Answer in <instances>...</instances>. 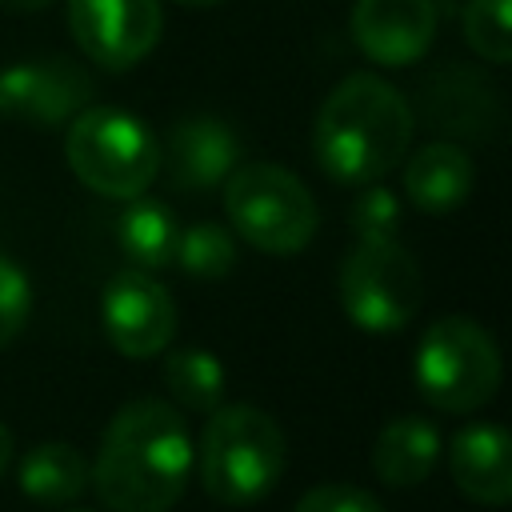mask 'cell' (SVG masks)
<instances>
[{"instance_id": "cell-1", "label": "cell", "mask_w": 512, "mask_h": 512, "mask_svg": "<svg viewBox=\"0 0 512 512\" xmlns=\"http://www.w3.org/2000/svg\"><path fill=\"white\" fill-rule=\"evenodd\" d=\"M192 476V436L168 400L124 404L88 464V484L112 512H172Z\"/></svg>"}, {"instance_id": "cell-2", "label": "cell", "mask_w": 512, "mask_h": 512, "mask_svg": "<svg viewBox=\"0 0 512 512\" xmlns=\"http://www.w3.org/2000/svg\"><path fill=\"white\" fill-rule=\"evenodd\" d=\"M416 112L408 96L376 72L344 76L320 104L312 152L340 184H376L412 144Z\"/></svg>"}, {"instance_id": "cell-3", "label": "cell", "mask_w": 512, "mask_h": 512, "mask_svg": "<svg viewBox=\"0 0 512 512\" xmlns=\"http://www.w3.org/2000/svg\"><path fill=\"white\" fill-rule=\"evenodd\" d=\"M200 484L216 504H260L284 476L288 440L256 404H220L200 436Z\"/></svg>"}, {"instance_id": "cell-4", "label": "cell", "mask_w": 512, "mask_h": 512, "mask_svg": "<svg viewBox=\"0 0 512 512\" xmlns=\"http://www.w3.org/2000/svg\"><path fill=\"white\" fill-rule=\"evenodd\" d=\"M64 156L76 180L108 200H136L160 172V140L152 128L124 112L88 104L68 120Z\"/></svg>"}, {"instance_id": "cell-5", "label": "cell", "mask_w": 512, "mask_h": 512, "mask_svg": "<svg viewBox=\"0 0 512 512\" xmlns=\"http://www.w3.org/2000/svg\"><path fill=\"white\" fill-rule=\"evenodd\" d=\"M500 376V348L492 332L472 316L432 320L412 356V380L420 396L448 416H468L484 408L496 396Z\"/></svg>"}, {"instance_id": "cell-6", "label": "cell", "mask_w": 512, "mask_h": 512, "mask_svg": "<svg viewBox=\"0 0 512 512\" xmlns=\"http://www.w3.org/2000/svg\"><path fill=\"white\" fill-rule=\"evenodd\" d=\"M224 212L240 240L268 256H296L320 228V208L308 184L268 160L236 164L224 180Z\"/></svg>"}, {"instance_id": "cell-7", "label": "cell", "mask_w": 512, "mask_h": 512, "mask_svg": "<svg viewBox=\"0 0 512 512\" xmlns=\"http://www.w3.org/2000/svg\"><path fill=\"white\" fill-rule=\"evenodd\" d=\"M340 308L364 332H400L420 312L424 280L400 240H356L340 264Z\"/></svg>"}, {"instance_id": "cell-8", "label": "cell", "mask_w": 512, "mask_h": 512, "mask_svg": "<svg viewBox=\"0 0 512 512\" xmlns=\"http://www.w3.org/2000/svg\"><path fill=\"white\" fill-rule=\"evenodd\" d=\"M76 48L104 72L136 68L164 32L160 0H68Z\"/></svg>"}, {"instance_id": "cell-9", "label": "cell", "mask_w": 512, "mask_h": 512, "mask_svg": "<svg viewBox=\"0 0 512 512\" xmlns=\"http://www.w3.org/2000/svg\"><path fill=\"white\" fill-rule=\"evenodd\" d=\"M416 108H420V120L452 144L492 140L496 128L504 124L500 88L492 84L488 72H480L476 64H464V60H448V64L432 68L420 80Z\"/></svg>"}, {"instance_id": "cell-10", "label": "cell", "mask_w": 512, "mask_h": 512, "mask_svg": "<svg viewBox=\"0 0 512 512\" xmlns=\"http://www.w3.org/2000/svg\"><path fill=\"white\" fill-rule=\"evenodd\" d=\"M100 324L108 344L128 360L160 356L176 336V304L168 288L140 268H124L100 296Z\"/></svg>"}, {"instance_id": "cell-11", "label": "cell", "mask_w": 512, "mask_h": 512, "mask_svg": "<svg viewBox=\"0 0 512 512\" xmlns=\"http://www.w3.org/2000/svg\"><path fill=\"white\" fill-rule=\"evenodd\" d=\"M92 104V76L68 56H32L0 68V116L52 128Z\"/></svg>"}, {"instance_id": "cell-12", "label": "cell", "mask_w": 512, "mask_h": 512, "mask_svg": "<svg viewBox=\"0 0 512 512\" xmlns=\"http://www.w3.org/2000/svg\"><path fill=\"white\" fill-rule=\"evenodd\" d=\"M436 24H440L436 0H356L348 20L356 48L384 68L416 64L432 48Z\"/></svg>"}, {"instance_id": "cell-13", "label": "cell", "mask_w": 512, "mask_h": 512, "mask_svg": "<svg viewBox=\"0 0 512 512\" xmlns=\"http://www.w3.org/2000/svg\"><path fill=\"white\" fill-rule=\"evenodd\" d=\"M160 164L168 168L180 192L220 188L240 164V136L224 120H212V116L176 120L160 148Z\"/></svg>"}, {"instance_id": "cell-14", "label": "cell", "mask_w": 512, "mask_h": 512, "mask_svg": "<svg viewBox=\"0 0 512 512\" xmlns=\"http://www.w3.org/2000/svg\"><path fill=\"white\" fill-rule=\"evenodd\" d=\"M448 472H452V484L472 504L504 508L512 500V440H508V428L492 424V420L464 424L448 440Z\"/></svg>"}, {"instance_id": "cell-15", "label": "cell", "mask_w": 512, "mask_h": 512, "mask_svg": "<svg viewBox=\"0 0 512 512\" xmlns=\"http://www.w3.org/2000/svg\"><path fill=\"white\" fill-rule=\"evenodd\" d=\"M476 180V164L468 156L464 144L452 140H432L424 148H416L404 164V192L420 212H452L468 200Z\"/></svg>"}, {"instance_id": "cell-16", "label": "cell", "mask_w": 512, "mask_h": 512, "mask_svg": "<svg viewBox=\"0 0 512 512\" xmlns=\"http://www.w3.org/2000/svg\"><path fill=\"white\" fill-rule=\"evenodd\" d=\"M440 428L424 416H396L380 428L372 444V472L392 488H416L440 464Z\"/></svg>"}, {"instance_id": "cell-17", "label": "cell", "mask_w": 512, "mask_h": 512, "mask_svg": "<svg viewBox=\"0 0 512 512\" xmlns=\"http://www.w3.org/2000/svg\"><path fill=\"white\" fill-rule=\"evenodd\" d=\"M16 480H20V492L32 504L64 508V504L84 496V488H88V460L80 456V448H72L64 440H48V444H36L20 460Z\"/></svg>"}, {"instance_id": "cell-18", "label": "cell", "mask_w": 512, "mask_h": 512, "mask_svg": "<svg viewBox=\"0 0 512 512\" xmlns=\"http://www.w3.org/2000/svg\"><path fill=\"white\" fill-rule=\"evenodd\" d=\"M116 240L140 272H156V268L172 264L180 228H176V216L168 204L136 196V200H128V208L116 220Z\"/></svg>"}, {"instance_id": "cell-19", "label": "cell", "mask_w": 512, "mask_h": 512, "mask_svg": "<svg viewBox=\"0 0 512 512\" xmlns=\"http://www.w3.org/2000/svg\"><path fill=\"white\" fill-rule=\"evenodd\" d=\"M168 396L188 412H216L224 404V364L208 348H176L164 356Z\"/></svg>"}, {"instance_id": "cell-20", "label": "cell", "mask_w": 512, "mask_h": 512, "mask_svg": "<svg viewBox=\"0 0 512 512\" xmlns=\"http://www.w3.org/2000/svg\"><path fill=\"white\" fill-rule=\"evenodd\" d=\"M172 264H180V272H188V276L216 280V276L232 272V264H236V240H232V232L224 224L200 220V224H192V228L180 232Z\"/></svg>"}, {"instance_id": "cell-21", "label": "cell", "mask_w": 512, "mask_h": 512, "mask_svg": "<svg viewBox=\"0 0 512 512\" xmlns=\"http://www.w3.org/2000/svg\"><path fill=\"white\" fill-rule=\"evenodd\" d=\"M512 0H468L464 8V40L484 64L512 60Z\"/></svg>"}, {"instance_id": "cell-22", "label": "cell", "mask_w": 512, "mask_h": 512, "mask_svg": "<svg viewBox=\"0 0 512 512\" xmlns=\"http://www.w3.org/2000/svg\"><path fill=\"white\" fill-rule=\"evenodd\" d=\"M348 228L356 240H396L400 232V200L384 184H368L352 208H348Z\"/></svg>"}, {"instance_id": "cell-23", "label": "cell", "mask_w": 512, "mask_h": 512, "mask_svg": "<svg viewBox=\"0 0 512 512\" xmlns=\"http://www.w3.org/2000/svg\"><path fill=\"white\" fill-rule=\"evenodd\" d=\"M28 316H32V280L8 252H0V348H8L24 332Z\"/></svg>"}, {"instance_id": "cell-24", "label": "cell", "mask_w": 512, "mask_h": 512, "mask_svg": "<svg viewBox=\"0 0 512 512\" xmlns=\"http://www.w3.org/2000/svg\"><path fill=\"white\" fill-rule=\"evenodd\" d=\"M292 512H384V504L356 484H316L296 500Z\"/></svg>"}, {"instance_id": "cell-25", "label": "cell", "mask_w": 512, "mask_h": 512, "mask_svg": "<svg viewBox=\"0 0 512 512\" xmlns=\"http://www.w3.org/2000/svg\"><path fill=\"white\" fill-rule=\"evenodd\" d=\"M48 4H56V0H0V8H8V12H44Z\"/></svg>"}, {"instance_id": "cell-26", "label": "cell", "mask_w": 512, "mask_h": 512, "mask_svg": "<svg viewBox=\"0 0 512 512\" xmlns=\"http://www.w3.org/2000/svg\"><path fill=\"white\" fill-rule=\"evenodd\" d=\"M8 464H12V432H8V424H0V476Z\"/></svg>"}, {"instance_id": "cell-27", "label": "cell", "mask_w": 512, "mask_h": 512, "mask_svg": "<svg viewBox=\"0 0 512 512\" xmlns=\"http://www.w3.org/2000/svg\"><path fill=\"white\" fill-rule=\"evenodd\" d=\"M176 4H184V8H216L224 0H176Z\"/></svg>"}, {"instance_id": "cell-28", "label": "cell", "mask_w": 512, "mask_h": 512, "mask_svg": "<svg viewBox=\"0 0 512 512\" xmlns=\"http://www.w3.org/2000/svg\"><path fill=\"white\" fill-rule=\"evenodd\" d=\"M72 512H88V508H72Z\"/></svg>"}]
</instances>
